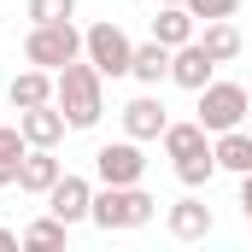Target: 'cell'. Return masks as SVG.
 I'll return each mask as SVG.
<instances>
[{"mask_svg": "<svg viewBox=\"0 0 252 252\" xmlns=\"http://www.w3.org/2000/svg\"><path fill=\"white\" fill-rule=\"evenodd\" d=\"M24 59L59 76L70 59H82V30H76L70 18H64V24H30V35H24Z\"/></svg>", "mask_w": 252, "mask_h": 252, "instance_id": "3957f363", "label": "cell"}, {"mask_svg": "<svg viewBox=\"0 0 252 252\" xmlns=\"http://www.w3.org/2000/svg\"><path fill=\"white\" fill-rule=\"evenodd\" d=\"M129 76H135L141 88L170 82V47H164V41H141V47H135V59H129Z\"/></svg>", "mask_w": 252, "mask_h": 252, "instance_id": "9a60e30c", "label": "cell"}, {"mask_svg": "<svg viewBox=\"0 0 252 252\" xmlns=\"http://www.w3.org/2000/svg\"><path fill=\"white\" fill-rule=\"evenodd\" d=\"M94 176H100V182H112V188H124V182H141V176H147L141 141H135V135H124V141H106V147L94 153Z\"/></svg>", "mask_w": 252, "mask_h": 252, "instance_id": "8992f818", "label": "cell"}, {"mask_svg": "<svg viewBox=\"0 0 252 252\" xmlns=\"http://www.w3.org/2000/svg\"><path fill=\"white\" fill-rule=\"evenodd\" d=\"M64 176V164L53 158V147H30L24 153V164H18V193H35V199H47V188Z\"/></svg>", "mask_w": 252, "mask_h": 252, "instance_id": "7c38bea8", "label": "cell"}, {"mask_svg": "<svg viewBox=\"0 0 252 252\" xmlns=\"http://www.w3.org/2000/svg\"><path fill=\"white\" fill-rule=\"evenodd\" d=\"M53 100H59V112L70 118V129H94L100 112H106V76L88 59H70L53 76Z\"/></svg>", "mask_w": 252, "mask_h": 252, "instance_id": "6da1fadb", "label": "cell"}, {"mask_svg": "<svg viewBox=\"0 0 252 252\" xmlns=\"http://www.w3.org/2000/svg\"><path fill=\"white\" fill-rule=\"evenodd\" d=\"M64 235H70V223L47 211V217H35V223L24 229V247H64Z\"/></svg>", "mask_w": 252, "mask_h": 252, "instance_id": "44dd1931", "label": "cell"}, {"mask_svg": "<svg viewBox=\"0 0 252 252\" xmlns=\"http://www.w3.org/2000/svg\"><path fill=\"white\" fill-rule=\"evenodd\" d=\"M158 6H188V0H158Z\"/></svg>", "mask_w": 252, "mask_h": 252, "instance_id": "484cf974", "label": "cell"}, {"mask_svg": "<svg viewBox=\"0 0 252 252\" xmlns=\"http://www.w3.org/2000/svg\"><path fill=\"white\" fill-rule=\"evenodd\" d=\"M164 229H170V241H205L211 229H217V217H211V205L188 193V199H176L170 211H164Z\"/></svg>", "mask_w": 252, "mask_h": 252, "instance_id": "9c48e42d", "label": "cell"}, {"mask_svg": "<svg viewBox=\"0 0 252 252\" xmlns=\"http://www.w3.org/2000/svg\"><path fill=\"white\" fill-rule=\"evenodd\" d=\"M18 129H24V141L30 147H59L70 118L59 112V100H47V106H30V112H18Z\"/></svg>", "mask_w": 252, "mask_h": 252, "instance_id": "8fae6325", "label": "cell"}, {"mask_svg": "<svg viewBox=\"0 0 252 252\" xmlns=\"http://www.w3.org/2000/svg\"><path fill=\"white\" fill-rule=\"evenodd\" d=\"M241 211H247V223H252V176H241Z\"/></svg>", "mask_w": 252, "mask_h": 252, "instance_id": "cb8c5ba5", "label": "cell"}, {"mask_svg": "<svg viewBox=\"0 0 252 252\" xmlns=\"http://www.w3.org/2000/svg\"><path fill=\"white\" fill-rule=\"evenodd\" d=\"M30 141L18 124H0V188H18V164H24Z\"/></svg>", "mask_w": 252, "mask_h": 252, "instance_id": "ac0fdd59", "label": "cell"}, {"mask_svg": "<svg viewBox=\"0 0 252 252\" xmlns=\"http://www.w3.org/2000/svg\"><path fill=\"white\" fill-rule=\"evenodd\" d=\"M199 47H205L217 64H229V59H241V53H247V41H241L235 18H211V24L199 30Z\"/></svg>", "mask_w": 252, "mask_h": 252, "instance_id": "2e32d148", "label": "cell"}, {"mask_svg": "<svg viewBox=\"0 0 252 252\" xmlns=\"http://www.w3.org/2000/svg\"><path fill=\"white\" fill-rule=\"evenodd\" d=\"M47 211H53V217H64V223H88V211H94V182L64 170L59 182L47 188Z\"/></svg>", "mask_w": 252, "mask_h": 252, "instance_id": "52a82bcc", "label": "cell"}, {"mask_svg": "<svg viewBox=\"0 0 252 252\" xmlns=\"http://www.w3.org/2000/svg\"><path fill=\"white\" fill-rule=\"evenodd\" d=\"M164 129H170V112H164L158 94H135L124 106V135H135V141H164Z\"/></svg>", "mask_w": 252, "mask_h": 252, "instance_id": "30bf717a", "label": "cell"}, {"mask_svg": "<svg viewBox=\"0 0 252 252\" xmlns=\"http://www.w3.org/2000/svg\"><path fill=\"white\" fill-rule=\"evenodd\" d=\"M211 147V135H205V124L193 118V124H176L170 118V129H164V153L170 158H188V153H205Z\"/></svg>", "mask_w": 252, "mask_h": 252, "instance_id": "d6986e66", "label": "cell"}, {"mask_svg": "<svg viewBox=\"0 0 252 252\" xmlns=\"http://www.w3.org/2000/svg\"><path fill=\"white\" fill-rule=\"evenodd\" d=\"M176 164V176H182V188H205L211 176H217V153L205 147V153H188V158H170Z\"/></svg>", "mask_w": 252, "mask_h": 252, "instance_id": "ffe728a7", "label": "cell"}, {"mask_svg": "<svg viewBox=\"0 0 252 252\" xmlns=\"http://www.w3.org/2000/svg\"><path fill=\"white\" fill-rule=\"evenodd\" d=\"M24 247V235H12V229H0V252H18Z\"/></svg>", "mask_w": 252, "mask_h": 252, "instance_id": "d4e9b609", "label": "cell"}, {"mask_svg": "<svg viewBox=\"0 0 252 252\" xmlns=\"http://www.w3.org/2000/svg\"><path fill=\"white\" fill-rule=\"evenodd\" d=\"M199 35V18H193L188 6H158V18H153V41H164V47H182Z\"/></svg>", "mask_w": 252, "mask_h": 252, "instance_id": "e0dca14e", "label": "cell"}, {"mask_svg": "<svg viewBox=\"0 0 252 252\" xmlns=\"http://www.w3.org/2000/svg\"><path fill=\"white\" fill-rule=\"evenodd\" d=\"M6 100H12L18 112H30V106H47V100H53V70H41V64L18 70V76L6 82Z\"/></svg>", "mask_w": 252, "mask_h": 252, "instance_id": "5bb4252c", "label": "cell"}, {"mask_svg": "<svg viewBox=\"0 0 252 252\" xmlns=\"http://www.w3.org/2000/svg\"><path fill=\"white\" fill-rule=\"evenodd\" d=\"M82 59L94 64L100 76H129L135 41H129V35L112 24V18H100V24H88V30H82Z\"/></svg>", "mask_w": 252, "mask_h": 252, "instance_id": "5b68a950", "label": "cell"}, {"mask_svg": "<svg viewBox=\"0 0 252 252\" xmlns=\"http://www.w3.org/2000/svg\"><path fill=\"white\" fill-rule=\"evenodd\" d=\"M188 12L199 18V24H211V18H235L241 0H188Z\"/></svg>", "mask_w": 252, "mask_h": 252, "instance_id": "603a6c76", "label": "cell"}, {"mask_svg": "<svg viewBox=\"0 0 252 252\" xmlns=\"http://www.w3.org/2000/svg\"><path fill=\"white\" fill-rule=\"evenodd\" d=\"M247 106H252V94L241 88V82H223V76H211V82L199 88V106H193V118L205 124V135H223V129L247 124Z\"/></svg>", "mask_w": 252, "mask_h": 252, "instance_id": "277c9868", "label": "cell"}, {"mask_svg": "<svg viewBox=\"0 0 252 252\" xmlns=\"http://www.w3.org/2000/svg\"><path fill=\"white\" fill-rule=\"evenodd\" d=\"M211 153H217V170H235V176H252V129L235 124L223 135H211Z\"/></svg>", "mask_w": 252, "mask_h": 252, "instance_id": "4fadbf2b", "label": "cell"}, {"mask_svg": "<svg viewBox=\"0 0 252 252\" xmlns=\"http://www.w3.org/2000/svg\"><path fill=\"white\" fill-rule=\"evenodd\" d=\"M24 12H30V24H64V18H76V0H30Z\"/></svg>", "mask_w": 252, "mask_h": 252, "instance_id": "7402d4cb", "label": "cell"}, {"mask_svg": "<svg viewBox=\"0 0 252 252\" xmlns=\"http://www.w3.org/2000/svg\"><path fill=\"white\" fill-rule=\"evenodd\" d=\"M153 211H158V199L141 188V182H124V188L100 182V188H94V211H88V223H100L106 235H112V229H147Z\"/></svg>", "mask_w": 252, "mask_h": 252, "instance_id": "7a4b0ae2", "label": "cell"}, {"mask_svg": "<svg viewBox=\"0 0 252 252\" xmlns=\"http://www.w3.org/2000/svg\"><path fill=\"white\" fill-rule=\"evenodd\" d=\"M247 129H252V106H247Z\"/></svg>", "mask_w": 252, "mask_h": 252, "instance_id": "4316f807", "label": "cell"}, {"mask_svg": "<svg viewBox=\"0 0 252 252\" xmlns=\"http://www.w3.org/2000/svg\"><path fill=\"white\" fill-rule=\"evenodd\" d=\"M211 76H217V59L199 47V35H193V41H182V47H170V82H176V88L199 94Z\"/></svg>", "mask_w": 252, "mask_h": 252, "instance_id": "ba28073f", "label": "cell"}]
</instances>
